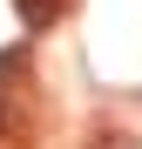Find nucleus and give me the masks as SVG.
I'll use <instances>...</instances> for the list:
<instances>
[{
	"label": "nucleus",
	"mask_w": 142,
	"mask_h": 149,
	"mask_svg": "<svg viewBox=\"0 0 142 149\" xmlns=\"http://www.w3.org/2000/svg\"><path fill=\"white\" fill-rule=\"evenodd\" d=\"M95 149H135V136H102Z\"/></svg>",
	"instance_id": "nucleus-2"
},
{
	"label": "nucleus",
	"mask_w": 142,
	"mask_h": 149,
	"mask_svg": "<svg viewBox=\"0 0 142 149\" xmlns=\"http://www.w3.org/2000/svg\"><path fill=\"white\" fill-rule=\"evenodd\" d=\"M14 7H20V20H27V34H41V27H54L61 0H14Z\"/></svg>",
	"instance_id": "nucleus-1"
}]
</instances>
